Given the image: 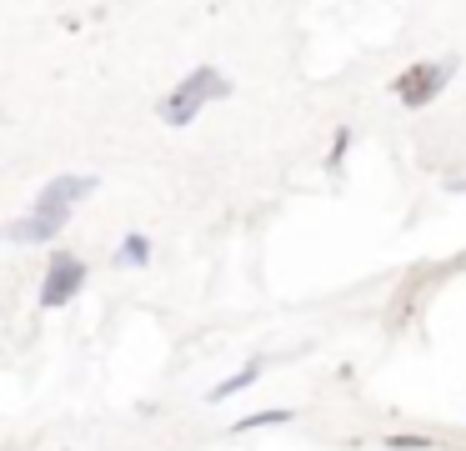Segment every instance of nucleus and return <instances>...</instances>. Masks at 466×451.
Returning <instances> with one entry per match:
<instances>
[{"instance_id":"1","label":"nucleus","mask_w":466,"mask_h":451,"mask_svg":"<svg viewBox=\"0 0 466 451\" xmlns=\"http://www.w3.org/2000/svg\"><path fill=\"white\" fill-rule=\"evenodd\" d=\"M91 190H96V176H61V180H51V186L41 190V200H35L31 216L11 226V241H51L56 231L71 220V206H76V200H86Z\"/></svg>"},{"instance_id":"2","label":"nucleus","mask_w":466,"mask_h":451,"mask_svg":"<svg viewBox=\"0 0 466 451\" xmlns=\"http://www.w3.org/2000/svg\"><path fill=\"white\" fill-rule=\"evenodd\" d=\"M226 96H231V80H226L221 70L201 66V70H191V76H186L181 86L161 100V120H166V126H191L211 100H226Z\"/></svg>"},{"instance_id":"3","label":"nucleus","mask_w":466,"mask_h":451,"mask_svg":"<svg viewBox=\"0 0 466 451\" xmlns=\"http://www.w3.org/2000/svg\"><path fill=\"white\" fill-rule=\"evenodd\" d=\"M81 286H86L81 256H71V251H56V256H51V271H46V281H41V306H66V301H71Z\"/></svg>"},{"instance_id":"4","label":"nucleus","mask_w":466,"mask_h":451,"mask_svg":"<svg viewBox=\"0 0 466 451\" xmlns=\"http://www.w3.org/2000/svg\"><path fill=\"white\" fill-rule=\"evenodd\" d=\"M446 76H451V66H411L396 80V96H401L406 106H426V100L446 86Z\"/></svg>"},{"instance_id":"5","label":"nucleus","mask_w":466,"mask_h":451,"mask_svg":"<svg viewBox=\"0 0 466 451\" xmlns=\"http://www.w3.org/2000/svg\"><path fill=\"white\" fill-rule=\"evenodd\" d=\"M256 371H261V366H246V371H236V376H226V381H221V386H216V391H211V401H226V396H231V391H241V386H251V381H256Z\"/></svg>"},{"instance_id":"6","label":"nucleus","mask_w":466,"mask_h":451,"mask_svg":"<svg viewBox=\"0 0 466 451\" xmlns=\"http://www.w3.org/2000/svg\"><path fill=\"white\" fill-rule=\"evenodd\" d=\"M146 251H151V246H146V236H131V241L121 246V256H116V261H131V266H141Z\"/></svg>"},{"instance_id":"7","label":"nucleus","mask_w":466,"mask_h":451,"mask_svg":"<svg viewBox=\"0 0 466 451\" xmlns=\"http://www.w3.org/2000/svg\"><path fill=\"white\" fill-rule=\"evenodd\" d=\"M276 421H286V411H261V416H246V421H236V431H251V426H276Z\"/></svg>"}]
</instances>
